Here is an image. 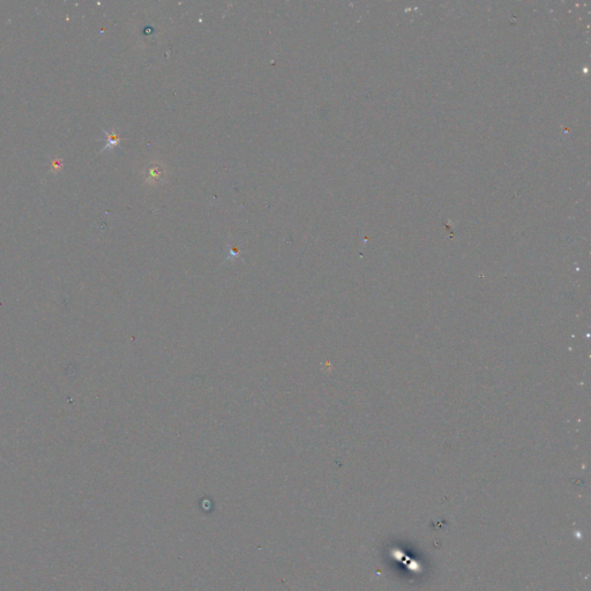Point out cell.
Returning a JSON list of instances; mask_svg holds the SVG:
<instances>
[{
	"mask_svg": "<svg viewBox=\"0 0 591 591\" xmlns=\"http://www.w3.org/2000/svg\"><path fill=\"white\" fill-rule=\"evenodd\" d=\"M118 136H116V134H112V136H109V145H116L117 142H118Z\"/></svg>",
	"mask_w": 591,
	"mask_h": 591,
	"instance_id": "cell-1",
	"label": "cell"
}]
</instances>
